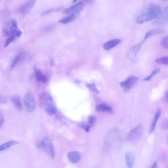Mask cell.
Returning a JSON list of instances; mask_svg holds the SVG:
<instances>
[{
	"label": "cell",
	"mask_w": 168,
	"mask_h": 168,
	"mask_svg": "<svg viewBox=\"0 0 168 168\" xmlns=\"http://www.w3.org/2000/svg\"><path fill=\"white\" fill-rule=\"evenodd\" d=\"M39 100L41 109L48 115L52 116L56 113V106L50 94L47 92L41 93L39 96Z\"/></svg>",
	"instance_id": "6da1fadb"
},
{
	"label": "cell",
	"mask_w": 168,
	"mask_h": 168,
	"mask_svg": "<svg viewBox=\"0 0 168 168\" xmlns=\"http://www.w3.org/2000/svg\"><path fill=\"white\" fill-rule=\"evenodd\" d=\"M161 11L160 6L156 5L150 6L147 9L142 12L137 18V22L142 24L152 21L157 18Z\"/></svg>",
	"instance_id": "7a4b0ae2"
},
{
	"label": "cell",
	"mask_w": 168,
	"mask_h": 168,
	"mask_svg": "<svg viewBox=\"0 0 168 168\" xmlns=\"http://www.w3.org/2000/svg\"><path fill=\"white\" fill-rule=\"evenodd\" d=\"M19 30L16 21L14 19H11L5 24L2 34L4 36L8 37L15 34Z\"/></svg>",
	"instance_id": "3957f363"
},
{
	"label": "cell",
	"mask_w": 168,
	"mask_h": 168,
	"mask_svg": "<svg viewBox=\"0 0 168 168\" xmlns=\"http://www.w3.org/2000/svg\"><path fill=\"white\" fill-rule=\"evenodd\" d=\"M142 135V131L141 126L139 125L130 132L128 135L127 139L132 143H135L141 139Z\"/></svg>",
	"instance_id": "277c9868"
},
{
	"label": "cell",
	"mask_w": 168,
	"mask_h": 168,
	"mask_svg": "<svg viewBox=\"0 0 168 168\" xmlns=\"http://www.w3.org/2000/svg\"><path fill=\"white\" fill-rule=\"evenodd\" d=\"M24 102L28 111L32 112L35 110V100L34 96L31 93L28 92L25 95L24 98Z\"/></svg>",
	"instance_id": "5b68a950"
},
{
	"label": "cell",
	"mask_w": 168,
	"mask_h": 168,
	"mask_svg": "<svg viewBox=\"0 0 168 168\" xmlns=\"http://www.w3.org/2000/svg\"><path fill=\"white\" fill-rule=\"evenodd\" d=\"M43 143V149H44L45 152L50 157L54 158L55 157V154L53 144L49 138L45 137L42 141Z\"/></svg>",
	"instance_id": "8992f818"
},
{
	"label": "cell",
	"mask_w": 168,
	"mask_h": 168,
	"mask_svg": "<svg viewBox=\"0 0 168 168\" xmlns=\"http://www.w3.org/2000/svg\"><path fill=\"white\" fill-rule=\"evenodd\" d=\"M138 80V78L131 76L124 82H120V85L123 88L124 91L127 92L133 88Z\"/></svg>",
	"instance_id": "52a82bcc"
},
{
	"label": "cell",
	"mask_w": 168,
	"mask_h": 168,
	"mask_svg": "<svg viewBox=\"0 0 168 168\" xmlns=\"http://www.w3.org/2000/svg\"><path fill=\"white\" fill-rule=\"evenodd\" d=\"M145 41V40H143L141 41L140 43L131 48L128 54V56L129 58L133 59L136 57L138 52L141 49Z\"/></svg>",
	"instance_id": "ba28073f"
},
{
	"label": "cell",
	"mask_w": 168,
	"mask_h": 168,
	"mask_svg": "<svg viewBox=\"0 0 168 168\" xmlns=\"http://www.w3.org/2000/svg\"><path fill=\"white\" fill-rule=\"evenodd\" d=\"M96 121V118L94 116L89 117L87 123H83L81 125V127L86 132L88 133L90 129L95 124Z\"/></svg>",
	"instance_id": "9c48e42d"
},
{
	"label": "cell",
	"mask_w": 168,
	"mask_h": 168,
	"mask_svg": "<svg viewBox=\"0 0 168 168\" xmlns=\"http://www.w3.org/2000/svg\"><path fill=\"white\" fill-rule=\"evenodd\" d=\"M35 2V1H29L24 3L20 9L21 14L23 15H25L28 13L33 7Z\"/></svg>",
	"instance_id": "30bf717a"
},
{
	"label": "cell",
	"mask_w": 168,
	"mask_h": 168,
	"mask_svg": "<svg viewBox=\"0 0 168 168\" xmlns=\"http://www.w3.org/2000/svg\"><path fill=\"white\" fill-rule=\"evenodd\" d=\"M83 7V3L81 2H79L65 10L63 11V13L65 14H69L71 13L79 12L82 10Z\"/></svg>",
	"instance_id": "8fae6325"
},
{
	"label": "cell",
	"mask_w": 168,
	"mask_h": 168,
	"mask_svg": "<svg viewBox=\"0 0 168 168\" xmlns=\"http://www.w3.org/2000/svg\"><path fill=\"white\" fill-rule=\"evenodd\" d=\"M126 165L128 168H134L135 158L133 154L131 152H127L125 154Z\"/></svg>",
	"instance_id": "7c38bea8"
},
{
	"label": "cell",
	"mask_w": 168,
	"mask_h": 168,
	"mask_svg": "<svg viewBox=\"0 0 168 168\" xmlns=\"http://www.w3.org/2000/svg\"><path fill=\"white\" fill-rule=\"evenodd\" d=\"M27 58V55L25 53H21L16 56L14 58L11 66L10 69H13L20 63L23 61Z\"/></svg>",
	"instance_id": "4fadbf2b"
},
{
	"label": "cell",
	"mask_w": 168,
	"mask_h": 168,
	"mask_svg": "<svg viewBox=\"0 0 168 168\" xmlns=\"http://www.w3.org/2000/svg\"><path fill=\"white\" fill-rule=\"evenodd\" d=\"M67 156L69 161L74 164L78 162L81 158L80 154L77 151L70 152L68 153Z\"/></svg>",
	"instance_id": "5bb4252c"
},
{
	"label": "cell",
	"mask_w": 168,
	"mask_h": 168,
	"mask_svg": "<svg viewBox=\"0 0 168 168\" xmlns=\"http://www.w3.org/2000/svg\"><path fill=\"white\" fill-rule=\"evenodd\" d=\"M157 23L159 24H165L168 21V7H166L163 12L161 11L157 17Z\"/></svg>",
	"instance_id": "9a60e30c"
},
{
	"label": "cell",
	"mask_w": 168,
	"mask_h": 168,
	"mask_svg": "<svg viewBox=\"0 0 168 168\" xmlns=\"http://www.w3.org/2000/svg\"><path fill=\"white\" fill-rule=\"evenodd\" d=\"M34 71L36 78L39 82L45 83L48 81V78L42 71L37 68H34Z\"/></svg>",
	"instance_id": "2e32d148"
},
{
	"label": "cell",
	"mask_w": 168,
	"mask_h": 168,
	"mask_svg": "<svg viewBox=\"0 0 168 168\" xmlns=\"http://www.w3.org/2000/svg\"><path fill=\"white\" fill-rule=\"evenodd\" d=\"M121 40L119 39H115L111 40L105 44L103 48L105 50H109L112 49L121 43Z\"/></svg>",
	"instance_id": "e0dca14e"
},
{
	"label": "cell",
	"mask_w": 168,
	"mask_h": 168,
	"mask_svg": "<svg viewBox=\"0 0 168 168\" xmlns=\"http://www.w3.org/2000/svg\"><path fill=\"white\" fill-rule=\"evenodd\" d=\"M165 32V30L162 29L155 28L150 30L146 34L144 40H146L149 37L155 35L161 34Z\"/></svg>",
	"instance_id": "ac0fdd59"
},
{
	"label": "cell",
	"mask_w": 168,
	"mask_h": 168,
	"mask_svg": "<svg viewBox=\"0 0 168 168\" xmlns=\"http://www.w3.org/2000/svg\"><path fill=\"white\" fill-rule=\"evenodd\" d=\"M22 34V32L20 30L15 34L8 37L6 40L4 45V47H8L15 39L20 37Z\"/></svg>",
	"instance_id": "d6986e66"
},
{
	"label": "cell",
	"mask_w": 168,
	"mask_h": 168,
	"mask_svg": "<svg viewBox=\"0 0 168 168\" xmlns=\"http://www.w3.org/2000/svg\"><path fill=\"white\" fill-rule=\"evenodd\" d=\"M12 102L13 103L16 109L21 110L22 109V105L20 97L19 96H15L12 97L11 99Z\"/></svg>",
	"instance_id": "ffe728a7"
},
{
	"label": "cell",
	"mask_w": 168,
	"mask_h": 168,
	"mask_svg": "<svg viewBox=\"0 0 168 168\" xmlns=\"http://www.w3.org/2000/svg\"><path fill=\"white\" fill-rule=\"evenodd\" d=\"M79 12H76L72 13L71 15L61 19L59 21V22L63 24H67L70 22L73 21L76 19L79 16Z\"/></svg>",
	"instance_id": "44dd1931"
},
{
	"label": "cell",
	"mask_w": 168,
	"mask_h": 168,
	"mask_svg": "<svg viewBox=\"0 0 168 168\" xmlns=\"http://www.w3.org/2000/svg\"><path fill=\"white\" fill-rule=\"evenodd\" d=\"M161 114V110H158L156 113L155 114L151 126V128L149 129V133L152 134L154 131L156 124L157 121L158 120Z\"/></svg>",
	"instance_id": "7402d4cb"
},
{
	"label": "cell",
	"mask_w": 168,
	"mask_h": 168,
	"mask_svg": "<svg viewBox=\"0 0 168 168\" xmlns=\"http://www.w3.org/2000/svg\"><path fill=\"white\" fill-rule=\"evenodd\" d=\"M96 110L99 112L111 113L113 111L111 106L105 104H101L97 106Z\"/></svg>",
	"instance_id": "603a6c76"
},
{
	"label": "cell",
	"mask_w": 168,
	"mask_h": 168,
	"mask_svg": "<svg viewBox=\"0 0 168 168\" xmlns=\"http://www.w3.org/2000/svg\"><path fill=\"white\" fill-rule=\"evenodd\" d=\"M18 143V142L16 141H11L6 142L0 146V152L14 145L17 144Z\"/></svg>",
	"instance_id": "cb8c5ba5"
},
{
	"label": "cell",
	"mask_w": 168,
	"mask_h": 168,
	"mask_svg": "<svg viewBox=\"0 0 168 168\" xmlns=\"http://www.w3.org/2000/svg\"><path fill=\"white\" fill-rule=\"evenodd\" d=\"M168 58L164 57L156 59V62L159 64L168 65Z\"/></svg>",
	"instance_id": "d4e9b609"
},
{
	"label": "cell",
	"mask_w": 168,
	"mask_h": 168,
	"mask_svg": "<svg viewBox=\"0 0 168 168\" xmlns=\"http://www.w3.org/2000/svg\"><path fill=\"white\" fill-rule=\"evenodd\" d=\"M160 70L159 68H157L154 70L151 75H150L148 77H147L144 79L143 80L144 81H148L151 80L152 78L153 77L159 73L160 72Z\"/></svg>",
	"instance_id": "484cf974"
},
{
	"label": "cell",
	"mask_w": 168,
	"mask_h": 168,
	"mask_svg": "<svg viewBox=\"0 0 168 168\" xmlns=\"http://www.w3.org/2000/svg\"><path fill=\"white\" fill-rule=\"evenodd\" d=\"M87 86L89 89L96 93L99 94L100 92L98 89L97 88L94 83L91 84L87 83Z\"/></svg>",
	"instance_id": "4316f807"
},
{
	"label": "cell",
	"mask_w": 168,
	"mask_h": 168,
	"mask_svg": "<svg viewBox=\"0 0 168 168\" xmlns=\"http://www.w3.org/2000/svg\"><path fill=\"white\" fill-rule=\"evenodd\" d=\"M161 44L162 46L166 49H168V36H165L161 39Z\"/></svg>",
	"instance_id": "83f0119b"
},
{
	"label": "cell",
	"mask_w": 168,
	"mask_h": 168,
	"mask_svg": "<svg viewBox=\"0 0 168 168\" xmlns=\"http://www.w3.org/2000/svg\"><path fill=\"white\" fill-rule=\"evenodd\" d=\"M5 121L4 116L3 114L0 112V128H2L4 125Z\"/></svg>",
	"instance_id": "f1b7e54d"
},
{
	"label": "cell",
	"mask_w": 168,
	"mask_h": 168,
	"mask_svg": "<svg viewBox=\"0 0 168 168\" xmlns=\"http://www.w3.org/2000/svg\"><path fill=\"white\" fill-rule=\"evenodd\" d=\"M7 102V99L4 96L0 95V104H4Z\"/></svg>",
	"instance_id": "f546056e"
},
{
	"label": "cell",
	"mask_w": 168,
	"mask_h": 168,
	"mask_svg": "<svg viewBox=\"0 0 168 168\" xmlns=\"http://www.w3.org/2000/svg\"><path fill=\"white\" fill-rule=\"evenodd\" d=\"M149 168H158V164L157 161H155Z\"/></svg>",
	"instance_id": "4dcf8cb0"
},
{
	"label": "cell",
	"mask_w": 168,
	"mask_h": 168,
	"mask_svg": "<svg viewBox=\"0 0 168 168\" xmlns=\"http://www.w3.org/2000/svg\"><path fill=\"white\" fill-rule=\"evenodd\" d=\"M166 1H162V2H166Z\"/></svg>",
	"instance_id": "1f68e13d"
}]
</instances>
